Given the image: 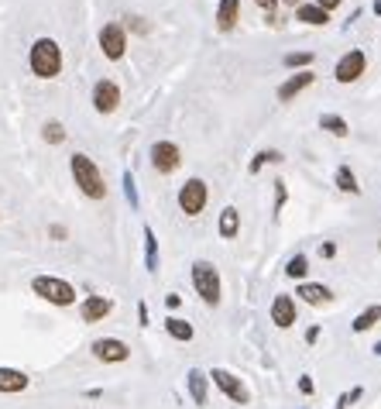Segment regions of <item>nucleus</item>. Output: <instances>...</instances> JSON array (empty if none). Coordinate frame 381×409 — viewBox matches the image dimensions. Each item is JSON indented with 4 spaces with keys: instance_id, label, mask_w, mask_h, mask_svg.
Returning a JSON list of instances; mask_svg holds the SVG:
<instances>
[{
    "instance_id": "obj_1",
    "label": "nucleus",
    "mask_w": 381,
    "mask_h": 409,
    "mask_svg": "<svg viewBox=\"0 0 381 409\" xmlns=\"http://www.w3.org/2000/svg\"><path fill=\"white\" fill-rule=\"evenodd\" d=\"M69 172H73V179H76V186H80L83 197H90V200H106V179H103L100 165H96L90 155L76 152V155L69 158Z\"/></svg>"
},
{
    "instance_id": "obj_2",
    "label": "nucleus",
    "mask_w": 381,
    "mask_h": 409,
    "mask_svg": "<svg viewBox=\"0 0 381 409\" xmlns=\"http://www.w3.org/2000/svg\"><path fill=\"white\" fill-rule=\"evenodd\" d=\"M28 62H31V73L38 80H55L62 73V48H59V42L55 38H38L31 45Z\"/></svg>"
},
{
    "instance_id": "obj_3",
    "label": "nucleus",
    "mask_w": 381,
    "mask_h": 409,
    "mask_svg": "<svg viewBox=\"0 0 381 409\" xmlns=\"http://www.w3.org/2000/svg\"><path fill=\"white\" fill-rule=\"evenodd\" d=\"M31 293L52 307H76V286L59 279V275H35L31 279Z\"/></svg>"
},
{
    "instance_id": "obj_4",
    "label": "nucleus",
    "mask_w": 381,
    "mask_h": 409,
    "mask_svg": "<svg viewBox=\"0 0 381 409\" xmlns=\"http://www.w3.org/2000/svg\"><path fill=\"white\" fill-rule=\"evenodd\" d=\"M192 289L199 293V300L206 307H220L223 286H220V272L213 262H192Z\"/></svg>"
},
{
    "instance_id": "obj_5",
    "label": "nucleus",
    "mask_w": 381,
    "mask_h": 409,
    "mask_svg": "<svg viewBox=\"0 0 381 409\" xmlns=\"http://www.w3.org/2000/svg\"><path fill=\"white\" fill-rule=\"evenodd\" d=\"M206 379H210L230 403H237V406H248V403H251V389L244 385L241 375H234V372H227V368H213V372H206Z\"/></svg>"
},
{
    "instance_id": "obj_6",
    "label": "nucleus",
    "mask_w": 381,
    "mask_h": 409,
    "mask_svg": "<svg viewBox=\"0 0 381 409\" xmlns=\"http://www.w3.org/2000/svg\"><path fill=\"white\" fill-rule=\"evenodd\" d=\"M206 203H210V186L203 179H186L179 190V210L186 217H199L206 210Z\"/></svg>"
},
{
    "instance_id": "obj_7",
    "label": "nucleus",
    "mask_w": 381,
    "mask_h": 409,
    "mask_svg": "<svg viewBox=\"0 0 381 409\" xmlns=\"http://www.w3.org/2000/svg\"><path fill=\"white\" fill-rule=\"evenodd\" d=\"M90 351H93L96 361H103V365H120V361L131 358V347L120 337H96L93 344H90Z\"/></svg>"
},
{
    "instance_id": "obj_8",
    "label": "nucleus",
    "mask_w": 381,
    "mask_h": 409,
    "mask_svg": "<svg viewBox=\"0 0 381 409\" xmlns=\"http://www.w3.org/2000/svg\"><path fill=\"white\" fill-rule=\"evenodd\" d=\"M100 48H103V55L110 59V62H117V59H124V52H127V31H124V24H103L100 28Z\"/></svg>"
},
{
    "instance_id": "obj_9",
    "label": "nucleus",
    "mask_w": 381,
    "mask_h": 409,
    "mask_svg": "<svg viewBox=\"0 0 381 409\" xmlns=\"http://www.w3.org/2000/svg\"><path fill=\"white\" fill-rule=\"evenodd\" d=\"M148 155H151L155 172H162V176H172V172L183 165V152H179V145H172V141H155Z\"/></svg>"
},
{
    "instance_id": "obj_10",
    "label": "nucleus",
    "mask_w": 381,
    "mask_h": 409,
    "mask_svg": "<svg viewBox=\"0 0 381 409\" xmlns=\"http://www.w3.org/2000/svg\"><path fill=\"white\" fill-rule=\"evenodd\" d=\"M364 69H368L364 52H361V48H351L344 59H337L333 76H337V83H354V80H361V76H364Z\"/></svg>"
},
{
    "instance_id": "obj_11",
    "label": "nucleus",
    "mask_w": 381,
    "mask_h": 409,
    "mask_svg": "<svg viewBox=\"0 0 381 409\" xmlns=\"http://www.w3.org/2000/svg\"><path fill=\"white\" fill-rule=\"evenodd\" d=\"M93 107H96V113H113V110L120 107V87H117L113 80H96Z\"/></svg>"
},
{
    "instance_id": "obj_12",
    "label": "nucleus",
    "mask_w": 381,
    "mask_h": 409,
    "mask_svg": "<svg viewBox=\"0 0 381 409\" xmlns=\"http://www.w3.org/2000/svg\"><path fill=\"white\" fill-rule=\"evenodd\" d=\"M110 313H113V300H110V296H86V300L80 303L83 323H100V320H106Z\"/></svg>"
},
{
    "instance_id": "obj_13",
    "label": "nucleus",
    "mask_w": 381,
    "mask_h": 409,
    "mask_svg": "<svg viewBox=\"0 0 381 409\" xmlns=\"http://www.w3.org/2000/svg\"><path fill=\"white\" fill-rule=\"evenodd\" d=\"M313 80H316V76H313L309 69H299V73H292L286 83L279 87V100H282V103L295 100V97H299V93H302L306 87H313Z\"/></svg>"
},
{
    "instance_id": "obj_14",
    "label": "nucleus",
    "mask_w": 381,
    "mask_h": 409,
    "mask_svg": "<svg viewBox=\"0 0 381 409\" xmlns=\"http://www.w3.org/2000/svg\"><path fill=\"white\" fill-rule=\"evenodd\" d=\"M295 296H302L309 307H326L330 300H333V289L330 286H323V282H299V289H295Z\"/></svg>"
},
{
    "instance_id": "obj_15",
    "label": "nucleus",
    "mask_w": 381,
    "mask_h": 409,
    "mask_svg": "<svg viewBox=\"0 0 381 409\" xmlns=\"http://www.w3.org/2000/svg\"><path fill=\"white\" fill-rule=\"evenodd\" d=\"M28 385H31L28 372H21V368H3V365H0V392H3V396H17V392H24Z\"/></svg>"
},
{
    "instance_id": "obj_16",
    "label": "nucleus",
    "mask_w": 381,
    "mask_h": 409,
    "mask_svg": "<svg viewBox=\"0 0 381 409\" xmlns=\"http://www.w3.org/2000/svg\"><path fill=\"white\" fill-rule=\"evenodd\" d=\"M272 323L282 327V330H288V327L295 323V300H292L288 293H282V296L272 300Z\"/></svg>"
},
{
    "instance_id": "obj_17",
    "label": "nucleus",
    "mask_w": 381,
    "mask_h": 409,
    "mask_svg": "<svg viewBox=\"0 0 381 409\" xmlns=\"http://www.w3.org/2000/svg\"><path fill=\"white\" fill-rule=\"evenodd\" d=\"M186 389H189V399L196 403V406H206V399H210V379H206V372L189 368V375H186Z\"/></svg>"
},
{
    "instance_id": "obj_18",
    "label": "nucleus",
    "mask_w": 381,
    "mask_h": 409,
    "mask_svg": "<svg viewBox=\"0 0 381 409\" xmlns=\"http://www.w3.org/2000/svg\"><path fill=\"white\" fill-rule=\"evenodd\" d=\"M216 230H220V237H223V241H234V237L241 234V213H237V206H223Z\"/></svg>"
},
{
    "instance_id": "obj_19",
    "label": "nucleus",
    "mask_w": 381,
    "mask_h": 409,
    "mask_svg": "<svg viewBox=\"0 0 381 409\" xmlns=\"http://www.w3.org/2000/svg\"><path fill=\"white\" fill-rule=\"evenodd\" d=\"M237 14H241V0H220V7H216V28L220 31H234L237 28Z\"/></svg>"
},
{
    "instance_id": "obj_20",
    "label": "nucleus",
    "mask_w": 381,
    "mask_h": 409,
    "mask_svg": "<svg viewBox=\"0 0 381 409\" xmlns=\"http://www.w3.org/2000/svg\"><path fill=\"white\" fill-rule=\"evenodd\" d=\"M165 330H169V337H172V340H183V344H189L192 337H196V327H192L189 320L172 316V313H169V320H165Z\"/></svg>"
},
{
    "instance_id": "obj_21",
    "label": "nucleus",
    "mask_w": 381,
    "mask_h": 409,
    "mask_svg": "<svg viewBox=\"0 0 381 409\" xmlns=\"http://www.w3.org/2000/svg\"><path fill=\"white\" fill-rule=\"evenodd\" d=\"M295 21H302V24H313V28H323V24H330V14H326V10H319L316 3H299V10H295Z\"/></svg>"
},
{
    "instance_id": "obj_22",
    "label": "nucleus",
    "mask_w": 381,
    "mask_h": 409,
    "mask_svg": "<svg viewBox=\"0 0 381 409\" xmlns=\"http://www.w3.org/2000/svg\"><path fill=\"white\" fill-rule=\"evenodd\" d=\"M145 269L158 272V237L151 227H145Z\"/></svg>"
},
{
    "instance_id": "obj_23",
    "label": "nucleus",
    "mask_w": 381,
    "mask_h": 409,
    "mask_svg": "<svg viewBox=\"0 0 381 409\" xmlns=\"http://www.w3.org/2000/svg\"><path fill=\"white\" fill-rule=\"evenodd\" d=\"M378 320H381V307L375 303V307H368L364 313H357V316H354L351 330H354V334H364V330H371V327H375Z\"/></svg>"
},
{
    "instance_id": "obj_24",
    "label": "nucleus",
    "mask_w": 381,
    "mask_h": 409,
    "mask_svg": "<svg viewBox=\"0 0 381 409\" xmlns=\"http://www.w3.org/2000/svg\"><path fill=\"white\" fill-rule=\"evenodd\" d=\"M337 190H344V193H351V197H357V193H361L357 176H354V169H351V165H337Z\"/></svg>"
},
{
    "instance_id": "obj_25",
    "label": "nucleus",
    "mask_w": 381,
    "mask_h": 409,
    "mask_svg": "<svg viewBox=\"0 0 381 409\" xmlns=\"http://www.w3.org/2000/svg\"><path fill=\"white\" fill-rule=\"evenodd\" d=\"M286 275L295 279V282H306V279H309V258H306V255H292L286 265Z\"/></svg>"
},
{
    "instance_id": "obj_26",
    "label": "nucleus",
    "mask_w": 381,
    "mask_h": 409,
    "mask_svg": "<svg viewBox=\"0 0 381 409\" xmlns=\"http://www.w3.org/2000/svg\"><path fill=\"white\" fill-rule=\"evenodd\" d=\"M319 127L330 131V134H337V138H347V134H351V127H347V120H344L340 113H323V117H319Z\"/></svg>"
},
{
    "instance_id": "obj_27",
    "label": "nucleus",
    "mask_w": 381,
    "mask_h": 409,
    "mask_svg": "<svg viewBox=\"0 0 381 409\" xmlns=\"http://www.w3.org/2000/svg\"><path fill=\"white\" fill-rule=\"evenodd\" d=\"M282 158H286L282 152H272V148H268V152H258V155L251 158V165H248V169H251V176H258L265 165H279Z\"/></svg>"
},
{
    "instance_id": "obj_28",
    "label": "nucleus",
    "mask_w": 381,
    "mask_h": 409,
    "mask_svg": "<svg viewBox=\"0 0 381 409\" xmlns=\"http://www.w3.org/2000/svg\"><path fill=\"white\" fill-rule=\"evenodd\" d=\"M41 134H45L48 145H62V141H66V127H62V120H45Z\"/></svg>"
},
{
    "instance_id": "obj_29",
    "label": "nucleus",
    "mask_w": 381,
    "mask_h": 409,
    "mask_svg": "<svg viewBox=\"0 0 381 409\" xmlns=\"http://www.w3.org/2000/svg\"><path fill=\"white\" fill-rule=\"evenodd\" d=\"M282 62H286L288 69H302V66H313V52H288Z\"/></svg>"
},
{
    "instance_id": "obj_30",
    "label": "nucleus",
    "mask_w": 381,
    "mask_h": 409,
    "mask_svg": "<svg viewBox=\"0 0 381 409\" xmlns=\"http://www.w3.org/2000/svg\"><path fill=\"white\" fill-rule=\"evenodd\" d=\"M124 197H127L131 210L141 206V200H138V186H134V176H131V172H124Z\"/></svg>"
},
{
    "instance_id": "obj_31",
    "label": "nucleus",
    "mask_w": 381,
    "mask_h": 409,
    "mask_svg": "<svg viewBox=\"0 0 381 409\" xmlns=\"http://www.w3.org/2000/svg\"><path fill=\"white\" fill-rule=\"evenodd\" d=\"M361 396H364V385H354L351 392H344V396L337 399V409H347V406H351V403H357Z\"/></svg>"
},
{
    "instance_id": "obj_32",
    "label": "nucleus",
    "mask_w": 381,
    "mask_h": 409,
    "mask_svg": "<svg viewBox=\"0 0 381 409\" xmlns=\"http://www.w3.org/2000/svg\"><path fill=\"white\" fill-rule=\"evenodd\" d=\"M286 203H288V190H286V183L279 179V183H275V217L282 213V206Z\"/></svg>"
},
{
    "instance_id": "obj_33",
    "label": "nucleus",
    "mask_w": 381,
    "mask_h": 409,
    "mask_svg": "<svg viewBox=\"0 0 381 409\" xmlns=\"http://www.w3.org/2000/svg\"><path fill=\"white\" fill-rule=\"evenodd\" d=\"M265 14H268V21H275V10H279V0H254Z\"/></svg>"
},
{
    "instance_id": "obj_34",
    "label": "nucleus",
    "mask_w": 381,
    "mask_h": 409,
    "mask_svg": "<svg viewBox=\"0 0 381 409\" xmlns=\"http://www.w3.org/2000/svg\"><path fill=\"white\" fill-rule=\"evenodd\" d=\"M299 392H302V396H313V392H316V382H313L309 375H302V379H299Z\"/></svg>"
},
{
    "instance_id": "obj_35",
    "label": "nucleus",
    "mask_w": 381,
    "mask_h": 409,
    "mask_svg": "<svg viewBox=\"0 0 381 409\" xmlns=\"http://www.w3.org/2000/svg\"><path fill=\"white\" fill-rule=\"evenodd\" d=\"M165 307H169V313H172V309H179V307H183V296H179V293H169V296H165Z\"/></svg>"
},
{
    "instance_id": "obj_36",
    "label": "nucleus",
    "mask_w": 381,
    "mask_h": 409,
    "mask_svg": "<svg viewBox=\"0 0 381 409\" xmlns=\"http://www.w3.org/2000/svg\"><path fill=\"white\" fill-rule=\"evenodd\" d=\"M333 255H337V244H333V241L319 244V258H333Z\"/></svg>"
},
{
    "instance_id": "obj_37",
    "label": "nucleus",
    "mask_w": 381,
    "mask_h": 409,
    "mask_svg": "<svg viewBox=\"0 0 381 409\" xmlns=\"http://www.w3.org/2000/svg\"><path fill=\"white\" fill-rule=\"evenodd\" d=\"M148 320H151V316H148V303H138V323L148 327Z\"/></svg>"
},
{
    "instance_id": "obj_38",
    "label": "nucleus",
    "mask_w": 381,
    "mask_h": 409,
    "mask_svg": "<svg viewBox=\"0 0 381 409\" xmlns=\"http://www.w3.org/2000/svg\"><path fill=\"white\" fill-rule=\"evenodd\" d=\"M48 234H52L55 241H66V227H59V224H52V227H48Z\"/></svg>"
},
{
    "instance_id": "obj_39",
    "label": "nucleus",
    "mask_w": 381,
    "mask_h": 409,
    "mask_svg": "<svg viewBox=\"0 0 381 409\" xmlns=\"http://www.w3.org/2000/svg\"><path fill=\"white\" fill-rule=\"evenodd\" d=\"M316 7H319V10H326V14H330V10H333V7H340V0H316Z\"/></svg>"
},
{
    "instance_id": "obj_40",
    "label": "nucleus",
    "mask_w": 381,
    "mask_h": 409,
    "mask_svg": "<svg viewBox=\"0 0 381 409\" xmlns=\"http://www.w3.org/2000/svg\"><path fill=\"white\" fill-rule=\"evenodd\" d=\"M316 340H319V327H309L306 330V344H316Z\"/></svg>"
},
{
    "instance_id": "obj_41",
    "label": "nucleus",
    "mask_w": 381,
    "mask_h": 409,
    "mask_svg": "<svg viewBox=\"0 0 381 409\" xmlns=\"http://www.w3.org/2000/svg\"><path fill=\"white\" fill-rule=\"evenodd\" d=\"M127 21H131V28H134V31H148V24H145L141 17H127Z\"/></svg>"
},
{
    "instance_id": "obj_42",
    "label": "nucleus",
    "mask_w": 381,
    "mask_h": 409,
    "mask_svg": "<svg viewBox=\"0 0 381 409\" xmlns=\"http://www.w3.org/2000/svg\"><path fill=\"white\" fill-rule=\"evenodd\" d=\"M371 10H375V14L381 17V0H375V7H371Z\"/></svg>"
},
{
    "instance_id": "obj_43",
    "label": "nucleus",
    "mask_w": 381,
    "mask_h": 409,
    "mask_svg": "<svg viewBox=\"0 0 381 409\" xmlns=\"http://www.w3.org/2000/svg\"><path fill=\"white\" fill-rule=\"evenodd\" d=\"M375 354H378V358H381V340H378V344H375Z\"/></svg>"
},
{
    "instance_id": "obj_44",
    "label": "nucleus",
    "mask_w": 381,
    "mask_h": 409,
    "mask_svg": "<svg viewBox=\"0 0 381 409\" xmlns=\"http://www.w3.org/2000/svg\"><path fill=\"white\" fill-rule=\"evenodd\" d=\"M288 3H299V0H288Z\"/></svg>"
}]
</instances>
